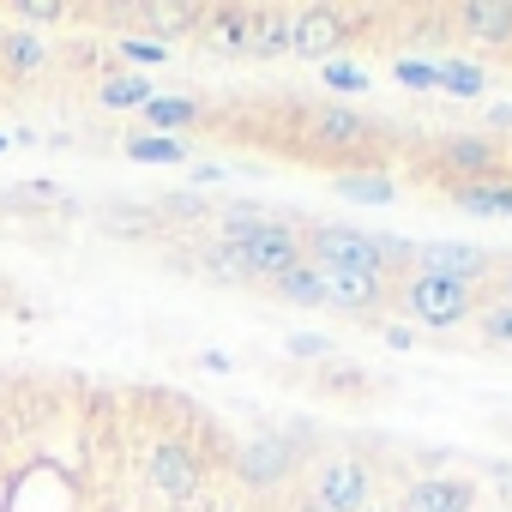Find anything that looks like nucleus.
<instances>
[{
  "label": "nucleus",
  "instance_id": "1",
  "mask_svg": "<svg viewBox=\"0 0 512 512\" xmlns=\"http://www.w3.org/2000/svg\"><path fill=\"white\" fill-rule=\"evenodd\" d=\"M428 175L422 181H446L452 187H506L512 181V145L500 133H446L428 139Z\"/></svg>",
  "mask_w": 512,
  "mask_h": 512
},
{
  "label": "nucleus",
  "instance_id": "2",
  "mask_svg": "<svg viewBox=\"0 0 512 512\" xmlns=\"http://www.w3.org/2000/svg\"><path fill=\"white\" fill-rule=\"evenodd\" d=\"M139 476H145V488H151L163 506L193 512V500L205 494L211 458H205L193 440H181V434H151V446L139 452Z\"/></svg>",
  "mask_w": 512,
  "mask_h": 512
},
{
  "label": "nucleus",
  "instance_id": "3",
  "mask_svg": "<svg viewBox=\"0 0 512 512\" xmlns=\"http://www.w3.org/2000/svg\"><path fill=\"white\" fill-rule=\"evenodd\" d=\"M398 308L410 314V326L422 332H452L464 320H476V290L470 284H452V278H434V272H410L398 284Z\"/></svg>",
  "mask_w": 512,
  "mask_h": 512
},
{
  "label": "nucleus",
  "instance_id": "4",
  "mask_svg": "<svg viewBox=\"0 0 512 512\" xmlns=\"http://www.w3.org/2000/svg\"><path fill=\"white\" fill-rule=\"evenodd\" d=\"M302 464H308V458L284 440V428H260V434H247V440L229 452V470H235V482H241L247 494H278L284 482H296Z\"/></svg>",
  "mask_w": 512,
  "mask_h": 512
},
{
  "label": "nucleus",
  "instance_id": "5",
  "mask_svg": "<svg viewBox=\"0 0 512 512\" xmlns=\"http://www.w3.org/2000/svg\"><path fill=\"white\" fill-rule=\"evenodd\" d=\"M302 253H308V266H320V272H386L374 235H368V229H350V223L302 217ZM386 278H392V272H386Z\"/></svg>",
  "mask_w": 512,
  "mask_h": 512
},
{
  "label": "nucleus",
  "instance_id": "6",
  "mask_svg": "<svg viewBox=\"0 0 512 512\" xmlns=\"http://www.w3.org/2000/svg\"><path fill=\"white\" fill-rule=\"evenodd\" d=\"M320 512H362L374 500V464L362 452H326L314 470H308V494Z\"/></svg>",
  "mask_w": 512,
  "mask_h": 512
},
{
  "label": "nucleus",
  "instance_id": "7",
  "mask_svg": "<svg viewBox=\"0 0 512 512\" xmlns=\"http://www.w3.org/2000/svg\"><path fill=\"white\" fill-rule=\"evenodd\" d=\"M241 266L253 284H278L284 272L308 266V253H302V229L296 223H260L247 241H241Z\"/></svg>",
  "mask_w": 512,
  "mask_h": 512
},
{
  "label": "nucleus",
  "instance_id": "8",
  "mask_svg": "<svg viewBox=\"0 0 512 512\" xmlns=\"http://www.w3.org/2000/svg\"><path fill=\"white\" fill-rule=\"evenodd\" d=\"M416 272L452 278V284H488L494 278V253L476 241H416Z\"/></svg>",
  "mask_w": 512,
  "mask_h": 512
},
{
  "label": "nucleus",
  "instance_id": "9",
  "mask_svg": "<svg viewBox=\"0 0 512 512\" xmlns=\"http://www.w3.org/2000/svg\"><path fill=\"white\" fill-rule=\"evenodd\" d=\"M452 37L488 55H512V0H464V7H452Z\"/></svg>",
  "mask_w": 512,
  "mask_h": 512
},
{
  "label": "nucleus",
  "instance_id": "10",
  "mask_svg": "<svg viewBox=\"0 0 512 512\" xmlns=\"http://www.w3.org/2000/svg\"><path fill=\"white\" fill-rule=\"evenodd\" d=\"M320 284H326V308L338 314H380L398 296V278L386 272H320Z\"/></svg>",
  "mask_w": 512,
  "mask_h": 512
},
{
  "label": "nucleus",
  "instance_id": "11",
  "mask_svg": "<svg viewBox=\"0 0 512 512\" xmlns=\"http://www.w3.org/2000/svg\"><path fill=\"white\" fill-rule=\"evenodd\" d=\"M344 49V19H338V7H302V13H290V55L296 61H332Z\"/></svg>",
  "mask_w": 512,
  "mask_h": 512
},
{
  "label": "nucleus",
  "instance_id": "12",
  "mask_svg": "<svg viewBox=\"0 0 512 512\" xmlns=\"http://www.w3.org/2000/svg\"><path fill=\"white\" fill-rule=\"evenodd\" d=\"M55 67V49L43 43V31H25L7 19V37H0V79H13V85H37L49 79Z\"/></svg>",
  "mask_w": 512,
  "mask_h": 512
},
{
  "label": "nucleus",
  "instance_id": "13",
  "mask_svg": "<svg viewBox=\"0 0 512 512\" xmlns=\"http://www.w3.org/2000/svg\"><path fill=\"white\" fill-rule=\"evenodd\" d=\"M398 512H476L470 476H416L398 500Z\"/></svg>",
  "mask_w": 512,
  "mask_h": 512
},
{
  "label": "nucleus",
  "instance_id": "14",
  "mask_svg": "<svg viewBox=\"0 0 512 512\" xmlns=\"http://www.w3.org/2000/svg\"><path fill=\"white\" fill-rule=\"evenodd\" d=\"M241 55H247V61H278V55H290V13L253 7V25H247V37H241Z\"/></svg>",
  "mask_w": 512,
  "mask_h": 512
},
{
  "label": "nucleus",
  "instance_id": "15",
  "mask_svg": "<svg viewBox=\"0 0 512 512\" xmlns=\"http://www.w3.org/2000/svg\"><path fill=\"white\" fill-rule=\"evenodd\" d=\"M139 121H145L151 133H163V139H181L187 127H205V109H199L193 97H151V103L139 109Z\"/></svg>",
  "mask_w": 512,
  "mask_h": 512
},
{
  "label": "nucleus",
  "instance_id": "16",
  "mask_svg": "<svg viewBox=\"0 0 512 512\" xmlns=\"http://www.w3.org/2000/svg\"><path fill=\"white\" fill-rule=\"evenodd\" d=\"M151 97H157V91H151V73H133V67L97 79V103H103V109H145Z\"/></svg>",
  "mask_w": 512,
  "mask_h": 512
},
{
  "label": "nucleus",
  "instance_id": "17",
  "mask_svg": "<svg viewBox=\"0 0 512 512\" xmlns=\"http://www.w3.org/2000/svg\"><path fill=\"white\" fill-rule=\"evenodd\" d=\"M332 193H338V199H350V205H392L398 181H392L386 169H356V175H338V181H332Z\"/></svg>",
  "mask_w": 512,
  "mask_h": 512
},
{
  "label": "nucleus",
  "instance_id": "18",
  "mask_svg": "<svg viewBox=\"0 0 512 512\" xmlns=\"http://www.w3.org/2000/svg\"><path fill=\"white\" fill-rule=\"evenodd\" d=\"M193 266H199L211 284H253L247 266H241V247H229V241H205V247L193 253Z\"/></svg>",
  "mask_w": 512,
  "mask_h": 512
},
{
  "label": "nucleus",
  "instance_id": "19",
  "mask_svg": "<svg viewBox=\"0 0 512 512\" xmlns=\"http://www.w3.org/2000/svg\"><path fill=\"white\" fill-rule=\"evenodd\" d=\"M278 302H296V308H326V284H320V266H296L284 272L278 284H266Z\"/></svg>",
  "mask_w": 512,
  "mask_h": 512
},
{
  "label": "nucleus",
  "instance_id": "20",
  "mask_svg": "<svg viewBox=\"0 0 512 512\" xmlns=\"http://www.w3.org/2000/svg\"><path fill=\"white\" fill-rule=\"evenodd\" d=\"M446 199L470 217H512V181L506 187H452Z\"/></svg>",
  "mask_w": 512,
  "mask_h": 512
},
{
  "label": "nucleus",
  "instance_id": "21",
  "mask_svg": "<svg viewBox=\"0 0 512 512\" xmlns=\"http://www.w3.org/2000/svg\"><path fill=\"white\" fill-rule=\"evenodd\" d=\"M127 157L133 163H187L193 145L187 139H163V133H127Z\"/></svg>",
  "mask_w": 512,
  "mask_h": 512
},
{
  "label": "nucleus",
  "instance_id": "22",
  "mask_svg": "<svg viewBox=\"0 0 512 512\" xmlns=\"http://www.w3.org/2000/svg\"><path fill=\"white\" fill-rule=\"evenodd\" d=\"M434 73H440L446 97H482L488 91V67H476V61H434Z\"/></svg>",
  "mask_w": 512,
  "mask_h": 512
},
{
  "label": "nucleus",
  "instance_id": "23",
  "mask_svg": "<svg viewBox=\"0 0 512 512\" xmlns=\"http://www.w3.org/2000/svg\"><path fill=\"white\" fill-rule=\"evenodd\" d=\"M314 392H320V398H368L374 386H368L350 362H326V368L314 374Z\"/></svg>",
  "mask_w": 512,
  "mask_h": 512
},
{
  "label": "nucleus",
  "instance_id": "24",
  "mask_svg": "<svg viewBox=\"0 0 512 512\" xmlns=\"http://www.w3.org/2000/svg\"><path fill=\"white\" fill-rule=\"evenodd\" d=\"M476 338H482L488 350H512V308H506V302L476 308Z\"/></svg>",
  "mask_w": 512,
  "mask_h": 512
},
{
  "label": "nucleus",
  "instance_id": "25",
  "mask_svg": "<svg viewBox=\"0 0 512 512\" xmlns=\"http://www.w3.org/2000/svg\"><path fill=\"white\" fill-rule=\"evenodd\" d=\"M217 217H223V241H229V247H241L253 229L266 223V217H260V205H241V199H235V205H223Z\"/></svg>",
  "mask_w": 512,
  "mask_h": 512
},
{
  "label": "nucleus",
  "instance_id": "26",
  "mask_svg": "<svg viewBox=\"0 0 512 512\" xmlns=\"http://www.w3.org/2000/svg\"><path fill=\"white\" fill-rule=\"evenodd\" d=\"M73 7H61V0H25V7H13V25H67Z\"/></svg>",
  "mask_w": 512,
  "mask_h": 512
},
{
  "label": "nucleus",
  "instance_id": "27",
  "mask_svg": "<svg viewBox=\"0 0 512 512\" xmlns=\"http://www.w3.org/2000/svg\"><path fill=\"white\" fill-rule=\"evenodd\" d=\"M290 356H302V362H338V344L332 338H320V332H290Z\"/></svg>",
  "mask_w": 512,
  "mask_h": 512
},
{
  "label": "nucleus",
  "instance_id": "28",
  "mask_svg": "<svg viewBox=\"0 0 512 512\" xmlns=\"http://www.w3.org/2000/svg\"><path fill=\"white\" fill-rule=\"evenodd\" d=\"M392 79L410 85V91H440V73L428 61H392Z\"/></svg>",
  "mask_w": 512,
  "mask_h": 512
},
{
  "label": "nucleus",
  "instance_id": "29",
  "mask_svg": "<svg viewBox=\"0 0 512 512\" xmlns=\"http://www.w3.org/2000/svg\"><path fill=\"white\" fill-rule=\"evenodd\" d=\"M115 55H121V61H133V73H139V67H157V61H163V43H145V37H121V43H115Z\"/></svg>",
  "mask_w": 512,
  "mask_h": 512
},
{
  "label": "nucleus",
  "instance_id": "30",
  "mask_svg": "<svg viewBox=\"0 0 512 512\" xmlns=\"http://www.w3.org/2000/svg\"><path fill=\"white\" fill-rule=\"evenodd\" d=\"M320 79H326L332 91H368V85H374V79H368L362 67H350V61H326V73H320Z\"/></svg>",
  "mask_w": 512,
  "mask_h": 512
},
{
  "label": "nucleus",
  "instance_id": "31",
  "mask_svg": "<svg viewBox=\"0 0 512 512\" xmlns=\"http://www.w3.org/2000/svg\"><path fill=\"white\" fill-rule=\"evenodd\" d=\"M163 211H169V217H199V223H205V199H199V193H169Z\"/></svg>",
  "mask_w": 512,
  "mask_h": 512
},
{
  "label": "nucleus",
  "instance_id": "32",
  "mask_svg": "<svg viewBox=\"0 0 512 512\" xmlns=\"http://www.w3.org/2000/svg\"><path fill=\"white\" fill-rule=\"evenodd\" d=\"M193 368H199V374H235V362H229L223 350H199V356H193Z\"/></svg>",
  "mask_w": 512,
  "mask_h": 512
},
{
  "label": "nucleus",
  "instance_id": "33",
  "mask_svg": "<svg viewBox=\"0 0 512 512\" xmlns=\"http://www.w3.org/2000/svg\"><path fill=\"white\" fill-rule=\"evenodd\" d=\"M380 338H386L392 350H410V344H416V332H410V326H380Z\"/></svg>",
  "mask_w": 512,
  "mask_h": 512
},
{
  "label": "nucleus",
  "instance_id": "34",
  "mask_svg": "<svg viewBox=\"0 0 512 512\" xmlns=\"http://www.w3.org/2000/svg\"><path fill=\"white\" fill-rule=\"evenodd\" d=\"M494 278H500V296H494V302H506V308H512V272H494Z\"/></svg>",
  "mask_w": 512,
  "mask_h": 512
},
{
  "label": "nucleus",
  "instance_id": "35",
  "mask_svg": "<svg viewBox=\"0 0 512 512\" xmlns=\"http://www.w3.org/2000/svg\"><path fill=\"white\" fill-rule=\"evenodd\" d=\"M278 512H320V506H314V500H302V494H296V500H290V506H278Z\"/></svg>",
  "mask_w": 512,
  "mask_h": 512
},
{
  "label": "nucleus",
  "instance_id": "36",
  "mask_svg": "<svg viewBox=\"0 0 512 512\" xmlns=\"http://www.w3.org/2000/svg\"><path fill=\"white\" fill-rule=\"evenodd\" d=\"M7 404H13V380H7V374H0V410H7Z\"/></svg>",
  "mask_w": 512,
  "mask_h": 512
},
{
  "label": "nucleus",
  "instance_id": "37",
  "mask_svg": "<svg viewBox=\"0 0 512 512\" xmlns=\"http://www.w3.org/2000/svg\"><path fill=\"white\" fill-rule=\"evenodd\" d=\"M362 512H398V506H392V500H368Z\"/></svg>",
  "mask_w": 512,
  "mask_h": 512
},
{
  "label": "nucleus",
  "instance_id": "38",
  "mask_svg": "<svg viewBox=\"0 0 512 512\" xmlns=\"http://www.w3.org/2000/svg\"><path fill=\"white\" fill-rule=\"evenodd\" d=\"M7 302H13V284H0V308H7Z\"/></svg>",
  "mask_w": 512,
  "mask_h": 512
},
{
  "label": "nucleus",
  "instance_id": "39",
  "mask_svg": "<svg viewBox=\"0 0 512 512\" xmlns=\"http://www.w3.org/2000/svg\"><path fill=\"white\" fill-rule=\"evenodd\" d=\"M0 151H7V133H0Z\"/></svg>",
  "mask_w": 512,
  "mask_h": 512
},
{
  "label": "nucleus",
  "instance_id": "40",
  "mask_svg": "<svg viewBox=\"0 0 512 512\" xmlns=\"http://www.w3.org/2000/svg\"><path fill=\"white\" fill-rule=\"evenodd\" d=\"M0 37H7V19H0Z\"/></svg>",
  "mask_w": 512,
  "mask_h": 512
},
{
  "label": "nucleus",
  "instance_id": "41",
  "mask_svg": "<svg viewBox=\"0 0 512 512\" xmlns=\"http://www.w3.org/2000/svg\"><path fill=\"white\" fill-rule=\"evenodd\" d=\"M506 145H512V139H506Z\"/></svg>",
  "mask_w": 512,
  "mask_h": 512
}]
</instances>
